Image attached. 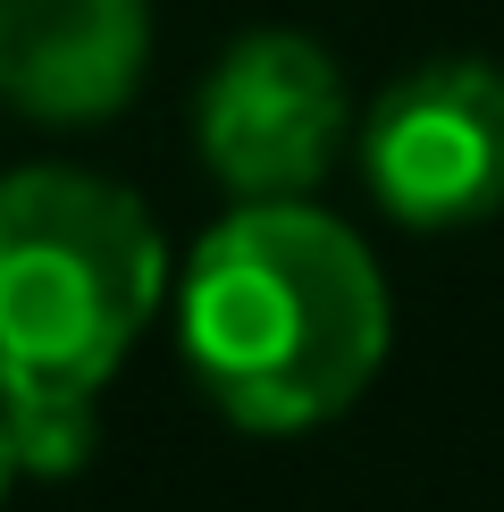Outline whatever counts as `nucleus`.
Masks as SVG:
<instances>
[{
    "label": "nucleus",
    "instance_id": "obj_1",
    "mask_svg": "<svg viewBox=\"0 0 504 512\" xmlns=\"http://www.w3.org/2000/svg\"><path fill=\"white\" fill-rule=\"evenodd\" d=\"M177 353L236 429L303 437L387 361V277L311 194L236 202L185 261Z\"/></svg>",
    "mask_w": 504,
    "mask_h": 512
},
{
    "label": "nucleus",
    "instance_id": "obj_2",
    "mask_svg": "<svg viewBox=\"0 0 504 512\" xmlns=\"http://www.w3.org/2000/svg\"><path fill=\"white\" fill-rule=\"evenodd\" d=\"M160 227L84 168L0 177V403L101 395L160 311Z\"/></svg>",
    "mask_w": 504,
    "mask_h": 512
},
{
    "label": "nucleus",
    "instance_id": "obj_3",
    "mask_svg": "<svg viewBox=\"0 0 504 512\" xmlns=\"http://www.w3.org/2000/svg\"><path fill=\"white\" fill-rule=\"evenodd\" d=\"M353 143L336 59L294 26H252L194 93V152L236 202H303Z\"/></svg>",
    "mask_w": 504,
    "mask_h": 512
},
{
    "label": "nucleus",
    "instance_id": "obj_4",
    "mask_svg": "<svg viewBox=\"0 0 504 512\" xmlns=\"http://www.w3.org/2000/svg\"><path fill=\"white\" fill-rule=\"evenodd\" d=\"M370 202L395 227L446 236L504 210V68L488 59H429L395 76L353 126Z\"/></svg>",
    "mask_w": 504,
    "mask_h": 512
},
{
    "label": "nucleus",
    "instance_id": "obj_5",
    "mask_svg": "<svg viewBox=\"0 0 504 512\" xmlns=\"http://www.w3.org/2000/svg\"><path fill=\"white\" fill-rule=\"evenodd\" d=\"M152 59L143 0H0V101L42 126H101Z\"/></svg>",
    "mask_w": 504,
    "mask_h": 512
},
{
    "label": "nucleus",
    "instance_id": "obj_6",
    "mask_svg": "<svg viewBox=\"0 0 504 512\" xmlns=\"http://www.w3.org/2000/svg\"><path fill=\"white\" fill-rule=\"evenodd\" d=\"M17 445V471H76L93 454V395H34V403H0Z\"/></svg>",
    "mask_w": 504,
    "mask_h": 512
},
{
    "label": "nucleus",
    "instance_id": "obj_7",
    "mask_svg": "<svg viewBox=\"0 0 504 512\" xmlns=\"http://www.w3.org/2000/svg\"><path fill=\"white\" fill-rule=\"evenodd\" d=\"M9 479H17V445H9V420H0V496H9Z\"/></svg>",
    "mask_w": 504,
    "mask_h": 512
}]
</instances>
